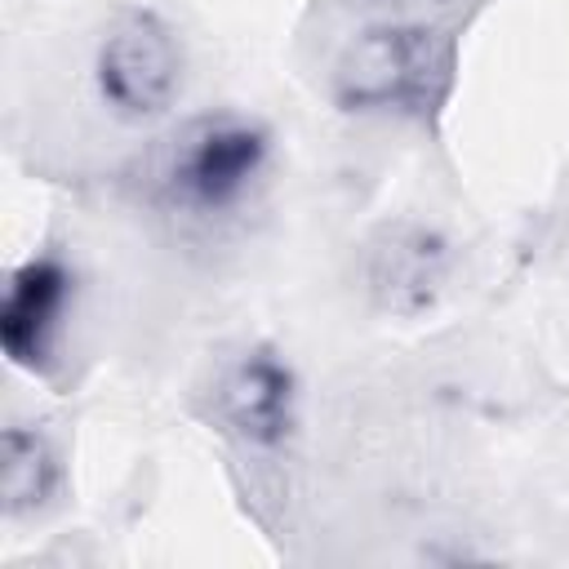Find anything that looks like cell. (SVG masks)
Segmentation results:
<instances>
[{"label": "cell", "mask_w": 569, "mask_h": 569, "mask_svg": "<svg viewBox=\"0 0 569 569\" xmlns=\"http://www.w3.org/2000/svg\"><path fill=\"white\" fill-rule=\"evenodd\" d=\"M449 44L422 22L365 27L333 67V102L356 116L427 120L449 93Z\"/></svg>", "instance_id": "1"}, {"label": "cell", "mask_w": 569, "mask_h": 569, "mask_svg": "<svg viewBox=\"0 0 569 569\" xmlns=\"http://www.w3.org/2000/svg\"><path fill=\"white\" fill-rule=\"evenodd\" d=\"M271 160V133L236 111L204 116L182 129L178 147L164 160L160 196L196 218H218L244 204Z\"/></svg>", "instance_id": "2"}, {"label": "cell", "mask_w": 569, "mask_h": 569, "mask_svg": "<svg viewBox=\"0 0 569 569\" xmlns=\"http://www.w3.org/2000/svg\"><path fill=\"white\" fill-rule=\"evenodd\" d=\"M93 84L116 120L124 124L160 120L182 89L178 31L156 9H124L98 40Z\"/></svg>", "instance_id": "3"}, {"label": "cell", "mask_w": 569, "mask_h": 569, "mask_svg": "<svg viewBox=\"0 0 569 569\" xmlns=\"http://www.w3.org/2000/svg\"><path fill=\"white\" fill-rule=\"evenodd\" d=\"M71 298H76V276L58 253H36L9 271L0 298V347L9 365L27 373H44L53 365Z\"/></svg>", "instance_id": "4"}, {"label": "cell", "mask_w": 569, "mask_h": 569, "mask_svg": "<svg viewBox=\"0 0 569 569\" xmlns=\"http://www.w3.org/2000/svg\"><path fill=\"white\" fill-rule=\"evenodd\" d=\"M449 240L427 222H387L365 249V289L387 316H422L449 280Z\"/></svg>", "instance_id": "5"}, {"label": "cell", "mask_w": 569, "mask_h": 569, "mask_svg": "<svg viewBox=\"0 0 569 569\" xmlns=\"http://www.w3.org/2000/svg\"><path fill=\"white\" fill-rule=\"evenodd\" d=\"M218 413L244 445L280 449L293 431V418H298L293 369L267 347L244 351L218 387Z\"/></svg>", "instance_id": "6"}, {"label": "cell", "mask_w": 569, "mask_h": 569, "mask_svg": "<svg viewBox=\"0 0 569 569\" xmlns=\"http://www.w3.org/2000/svg\"><path fill=\"white\" fill-rule=\"evenodd\" d=\"M62 489V462L44 431L9 422L0 436V507L4 516L22 520L53 502Z\"/></svg>", "instance_id": "7"}]
</instances>
